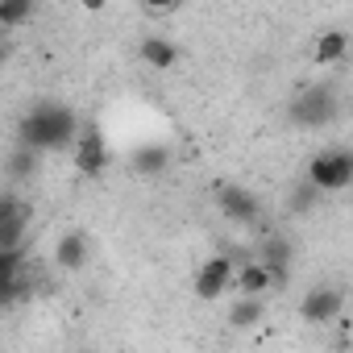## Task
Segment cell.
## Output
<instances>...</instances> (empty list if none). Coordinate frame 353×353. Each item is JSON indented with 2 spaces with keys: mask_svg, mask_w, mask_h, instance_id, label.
Masks as SVG:
<instances>
[{
  "mask_svg": "<svg viewBox=\"0 0 353 353\" xmlns=\"http://www.w3.org/2000/svg\"><path fill=\"white\" fill-rule=\"evenodd\" d=\"M75 129H79L75 112L67 104L50 100V104H38V108H30L21 117V145H30V150H63V145L75 141Z\"/></svg>",
  "mask_w": 353,
  "mask_h": 353,
  "instance_id": "1",
  "label": "cell"
},
{
  "mask_svg": "<svg viewBox=\"0 0 353 353\" xmlns=\"http://www.w3.org/2000/svg\"><path fill=\"white\" fill-rule=\"evenodd\" d=\"M336 117V92L328 83H316V88H303L295 100H291V121L299 129H320Z\"/></svg>",
  "mask_w": 353,
  "mask_h": 353,
  "instance_id": "2",
  "label": "cell"
},
{
  "mask_svg": "<svg viewBox=\"0 0 353 353\" xmlns=\"http://www.w3.org/2000/svg\"><path fill=\"white\" fill-rule=\"evenodd\" d=\"M307 183L320 192H345L353 183V154L349 150H324L307 162Z\"/></svg>",
  "mask_w": 353,
  "mask_h": 353,
  "instance_id": "3",
  "label": "cell"
},
{
  "mask_svg": "<svg viewBox=\"0 0 353 353\" xmlns=\"http://www.w3.org/2000/svg\"><path fill=\"white\" fill-rule=\"evenodd\" d=\"M26 225H30V204H21V196L5 192L0 196V250H21Z\"/></svg>",
  "mask_w": 353,
  "mask_h": 353,
  "instance_id": "4",
  "label": "cell"
},
{
  "mask_svg": "<svg viewBox=\"0 0 353 353\" xmlns=\"http://www.w3.org/2000/svg\"><path fill=\"white\" fill-rule=\"evenodd\" d=\"M216 204H221V212H225L229 221H237V225H254V221L262 216V204L254 200V192H245V188H237V183H221V188H216Z\"/></svg>",
  "mask_w": 353,
  "mask_h": 353,
  "instance_id": "5",
  "label": "cell"
},
{
  "mask_svg": "<svg viewBox=\"0 0 353 353\" xmlns=\"http://www.w3.org/2000/svg\"><path fill=\"white\" fill-rule=\"evenodd\" d=\"M341 307H345V295H341L336 287H316V291H307V295H303L299 316H303L307 324H328V320H336V316H341Z\"/></svg>",
  "mask_w": 353,
  "mask_h": 353,
  "instance_id": "6",
  "label": "cell"
},
{
  "mask_svg": "<svg viewBox=\"0 0 353 353\" xmlns=\"http://www.w3.org/2000/svg\"><path fill=\"white\" fill-rule=\"evenodd\" d=\"M75 166L83 170V174H96L108 166V145H104V133L96 129V125H88L83 133H79V145H75Z\"/></svg>",
  "mask_w": 353,
  "mask_h": 353,
  "instance_id": "7",
  "label": "cell"
},
{
  "mask_svg": "<svg viewBox=\"0 0 353 353\" xmlns=\"http://www.w3.org/2000/svg\"><path fill=\"white\" fill-rule=\"evenodd\" d=\"M229 287H233V262L225 254L200 266V274H196V295L200 299H221Z\"/></svg>",
  "mask_w": 353,
  "mask_h": 353,
  "instance_id": "8",
  "label": "cell"
},
{
  "mask_svg": "<svg viewBox=\"0 0 353 353\" xmlns=\"http://www.w3.org/2000/svg\"><path fill=\"white\" fill-rule=\"evenodd\" d=\"M88 233H79V229H71V233H63V241L54 245V262L63 266V270H83L88 266Z\"/></svg>",
  "mask_w": 353,
  "mask_h": 353,
  "instance_id": "9",
  "label": "cell"
},
{
  "mask_svg": "<svg viewBox=\"0 0 353 353\" xmlns=\"http://www.w3.org/2000/svg\"><path fill=\"white\" fill-rule=\"evenodd\" d=\"M262 266L270 270V283H287V270H291V245L283 237H270L262 245Z\"/></svg>",
  "mask_w": 353,
  "mask_h": 353,
  "instance_id": "10",
  "label": "cell"
},
{
  "mask_svg": "<svg viewBox=\"0 0 353 353\" xmlns=\"http://www.w3.org/2000/svg\"><path fill=\"white\" fill-rule=\"evenodd\" d=\"M345 54H349V34H345V30L320 34V42H316V63H320V67H332V63H341Z\"/></svg>",
  "mask_w": 353,
  "mask_h": 353,
  "instance_id": "11",
  "label": "cell"
},
{
  "mask_svg": "<svg viewBox=\"0 0 353 353\" xmlns=\"http://www.w3.org/2000/svg\"><path fill=\"white\" fill-rule=\"evenodd\" d=\"M141 59H145L150 67L166 71V67L179 63V50H174V42H166V38H145V42H141Z\"/></svg>",
  "mask_w": 353,
  "mask_h": 353,
  "instance_id": "12",
  "label": "cell"
},
{
  "mask_svg": "<svg viewBox=\"0 0 353 353\" xmlns=\"http://www.w3.org/2000/svg\"><path fill=\"white\" fill-rule=\"evenodd\" d=\"M166 162H170L166 145H141V150L133 154V170H137V174H158V170H166Z\"/></svg>",
  "mask_w": 353,
  "mask_h": 353,
  "instance_id": "13",
  "label": "cell"
},
{
  "mask_svg": "<svg viewBox=\"0 0 353 353\" xmlns=\"http://www.w3.org/2000/svg\"><path fill=\"white\" fill-rule=\"evenodd\" d=\"M258 320H262V299L258 295H241L233 303V312H229V324L233 328H254Z\"/></svg>",
  "mask_w": 353,
  "mask_h": 353,
  "instance_id": "14",
  "label": "cell"
},
{
  "mask_svg": "<svg viewBox=\"0 0 353 353\" xmlns=\"http://www.w3.org/2000/svg\"><path fill=\"white\" fill-rule=\"evenodd\" d=\"M266 287H270V270H266L262 262H250V266L237 274V291H241V295H262Z\"/></svg>",
  "mask_w": 353,
  "mask_h": 353,
  "instance_id": "15",
  "label": "cell"
},
{
  "mask_svg": "<svg viewBox=\"0 0 353 353\" xmlns=\"http://www.w3.org/2000/svg\"><path fill=\"white\" fill-rule=\"evenodd\" d=\"M34 17V0H0V26L5 30H17Z\"/></svg>",
  "mask_w": 353,
  "mask_h": 353,
  "instance_id": "16",
  "label": "cell"
},
{
  "mask_svg": "<svg viewBox=\"0 0 353 353\" xmlns=\"http://www.w3.org/2000/svg\"><path fill=\"white\" fill-rule=\"evenodd\" d=\"M320 196H324V192H320L316 183H299V188L291 192V200H287V204H291V212H312V208L320 204Z\"/></svg>",
  "mask_w": 353,
  "mask_h": 353,
  "instance_id": "17",
  "label": "cell"
},
{
  "mask_svg": "<svg viewBox=\"0 0 353 353\" xmlns=\"http://www.w3.org/2000/svg\"><path fill=\"white\" fill-rule=\"evenodd\" d=\"M30 170H34V150H30V145H21V150L9 158V174H13V179H26Z\"/></svg>",
  "mask_w": 353,
  "mask_h": 353,
  "instance_id": "18",
  "label": "cell"
},
{
  "mask_svg": "<svg viewBox=\"0 0 353 353\" xmlns=\"http://www.w3.org/2000/svg\"><path fill=\"white\" fill-rule=\"evenodd\" d=\"M21 274V250H0V283Z\"/></svg>",
  "mask_w": 353,
  "mask_h": 353,
  "instance_id": "19",
  "label": "cell"
},
{
  "mask_svg": "<svg viewBox=\"0 0 353 353\" xmlns=\"http://www.w3.org/2000/svg\"><path fill=\"white\" fill-rule=\"evenodd\" d=\"M79 5H83V9H88V13H100V9H104V5H108V0H79Z\"/></svg>",
  "mask_w": 353,
  "mask_h": 353,
  "instance_id": "20",
  "label": "cell"
},
{
  "mask_svg": "<svg viewBox=\"0 0 353 353\" xmlns=\"http://www.w3.org/2000/svg\"><path fill=\"white\" fill-rule=\"evenodd\" d=\"M141 5H145V9H170L174 0H141Z\"/></svg>",
  "mask_w": 353,
  "mask_h": 353,
  "instance_id": "21",
  "label": "cell"
},
{
  "mask_svg": "<svg viewBox=\"0 0 353 353\" xmlns=\"http://www.w3.org/2000/svg\"><path fill=\"white\" fill-rule=\"evenodd\" d=\"M0 59H5V46H0Z\"/></svg>",
  "mask_w": 353,
  "mask_h": 353,
  "instance_id": "22",
  "label": "cell"
}]
</instances>
